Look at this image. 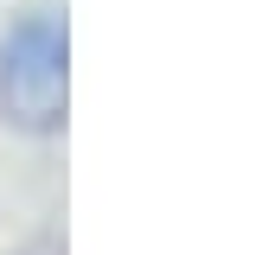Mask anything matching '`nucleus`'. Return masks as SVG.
<instances>
[{
	"instance_id": "f257e3e1",
	"label": "nucleus",
	"mask_w": 262,
	"mask_h": 255,
	"mask_svg": "<svg viewBox=\"0 0 262 255\" xmlns=\"http://www.w3.org/2000/svg\"><path fill=\"white\" fill-rule=\"evenodd\" d=\"M71 102V32L51 7H32L0 32V115L26 134H58Z\"/></svg>"
}]
</instances>
